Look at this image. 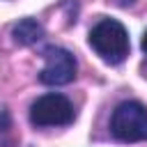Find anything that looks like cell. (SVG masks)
Returning a JSON list of instances; mask_svg holds the SVG:
<instances>
[{
  "instance_id": "cell-3",
  "label": "cell",
  "mask_w": 147,
  "mask_h": 147,
  "mask_svg": "<svg viewBox=\"0 0 147 147\" xmlns=\"http://www.w3.org/2000/svg\"><path fill=\"white\" fill-rule=\"evenodd\" d=\"M74 119H76L74 103L64 94H60V92L41 94L30 106V122H32V126H39V129H46V126H67Z\"/></svg>"
},
{
  "instance_id": "cell-1",
  "label": "cell",
  "mask_w": 147,
  "mask_h": 147,
  "mask_svg": "<svg viewBox=\"0 0 147 147\" xmlns=\"http://www.w3.org/2000/svg\"><path fill=\"white\" fill-rule=\"evenodd\" d=\"M87 41H90L92 51L108 64H122L131 48L126 28L115 18H101L90 30Z\"/></svg>"
},
{
  "instance_id": "cell-7",
  "label": "cell",
  "mask_w": 147,
  "mask_h": 147,
  "mask_svg": "<svg viewBox=\"0 0 147 147\" xmlns=\"http://www.w3.org/2000/svg\"><path fill=\"white\" fill-rule=\"evenodd\" d=\"M140 48H142V53L147 55V30H145V34H142V39H140Z\"/></svg>"
},
{
  "instance_id": "cell-4",
  "label": "cell",
  "mask_w": 147,
  "mask_h": 147,
  "mask_svg": "<svg viewBox=\"0 0 147 147\" xmlns=\"http://www.w3.org/2000/svg\"><path fill=\"white\" fill-rule=\"evenodd\" d=\"M44 60H46V64L39 71V80L44 85L57 87V85H67L76 78L78 64H76V57L71 51H67L62 46H46Z\"/></svg>"
},
{
  "instance_id": "cell-5",
  "label": "cell",
  "mask_w": 147,
  "mask_h": 147,
  "mask_svg": "<svg viewBox=\"0 0 147 147\" xmlns=\"http://www.w3.org/2000/svg\"><path fill=\"white\" fill-rule=\"evenodd\" d=\"M11 37L18 46H32L39 39H44V25L37 18H21L11 28Z\"/></svg>"
},
{
  "instance_id": "cell-6",
  "label": "cell",
  "mask_w": 147,
  "mask_h": 147,
  "mask_svg": "<svg viewBox=\"0 0 147 147\" xmlns=\"http://www.w3.org/2000/svg\"><path fill=\"white\" fill-rule=\"evenodd\" d=\"M113 5H117V7H131L136 0H110Z\"/></svg>"
},
{
  "instance_id": "cell-2",
  "label": "cell",
  "mask_w": 147,
  "mask_h": 147,
  "mask_svg": "<svg viewBox=\"0 0 147 147\" xmlns=\"http://www.w3.org/2000/svg\"><path fill=\"white\" fill-rule=\"evenodd\" d=\"M110 133L119 142L147 140V108L136 99L122 101L110 115Z\"/></svg>"
}]
</instances>
